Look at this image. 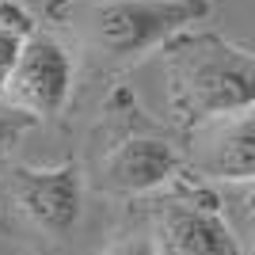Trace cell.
I'll use <instances>...</instances> for the list:
<instances>
[{"label": "cell", "mask_w": 255, "mask_h": 255, "mask_svg": "<svg viewBox=\"0 0 255 255\" xmlns=\"http://www.w3.org/2000/svg\"><path fill=\"white\" fill-rule=\"evenodd\" d=\"M168 80V103L183 122H206V118L255 107V53L202 34L171 42L164 61Z\"/></svg>", "instance_id": "1"}, {"label": "cell", "mask_w": 255, "mask_h": 255, "mask_svg": "<svg viewBox=\"0 0 255 255\" xmlns=\"http://www.w3.org/2000/svg\"><path fill=\"white\" fill-rule=\"evenodd\" d=\"M210 15V0H103L88 11V42L107 57H137Z\"/></svg>", "instance_id": "2"}, {"label": "cell", "mask_w": 255, "mask_h": 255, "mask_svg": "<svg viewBox=\"0 0 255 255\" xmlns=\"http://www.w3.org/2000/svg\"><path fill=\"white\" fill-rule=\"evenodd\" d=\"M73 92V57L61 42H53L46 34H31V42L23 50L19 65L8 80L4 103L31 118H50L65 107Z\"/></svg>", "instance_id": "3"}, {"label": "cell", "mask_w": 255, "mask_h": 255, "mask_svg": "<svg viewBox=\"0 0 255 255\" xmlns=\"http://www.w3.org/2000/svg\"><path fill=\"white\" fill-rule=\"evenodd\" d=\"M80 171L73 164L61 168H19L15 183H11V202L19 210V217L38 233L65 236L80 221Z\"/></svg>", "instance_id": "4"}, {"label": "cell", "mask_w": 255, "mask_h": 255, "mask_svg": "<svg viewBox=\"0 0 255 255\" xmlns=\"http://www.w3.org/2000/svg\"><path fill=\"white\" fill-rule=\"evenodd\" d=\"M191 160L210 179H255V107L229 111L191 126Z\"/></svg>", "instance_id": "5"}, {"label": "cell", "mask_w": 255, "mask_h": 255, "mask_svg": "<svg viewBox=\"0 0 255 255\" xmlns=\"http://www.w3.org/2000/svg\"><path fill=\"white\" fill-rule=\"evenodd\" d=\"M179 171V156L160 137H126L99 160V183L115 194H149L168 187Z\"/></svg>", "instance_id": "6"}, {"label": "cell", "mask_w": 255, "mask_h": 255, "mask_svg": "<svg viewBox=\"0 0 255 255\" xmlns=\"http://www.w3.org/2000/svg\"><path fill=\"white\" fill-rule=\"evenodd\" d=\"M156 248L160 255H240L225 217L194 202H171L160 210Z\"/></svg>", "instance_id": "7"}, {"label": "cell", "mask_w": 255, "mask_h": 255, "mask_svg": "<svg viewBox=\"0 0 255 255\" xmlns=\"http://www.w3.org/2000/svg\"><path fill=\"white\" fill-rule=\"evenodd\" d=\"M27 42H31L27 15H23L15 4H0V99L8 92V80H11V73H15V65H19Z\"/></svg>", "instance_id": "8"}, {"label": "cell", "mask_w": 255, "mask_h": 255, "mask_svg": "<svg viewBox=\"0 0 255 255\" xmlns=\"http://www.w3.org/2000/svg\"><path fill=\"white\" fill-rule=\"evenodd\" d=\"M31 122H34L31 115H23V111H15L11 103H4V99H0V156L8 152V145L19 137V133L31 126Z\"/></svg>", "instance_id": "9"}, {"label": "cell", "mask_w": 255, "mask_h": 255, "mask_svg": "<svg viewBox=\"0 0 255 255\" xmlns=\"http://www.w3.org/2000/svg\"><path fill=\"white\" fill-rule=\"evenodd\" d=\"M103 255H160V248H156V236H122Z\"/></svg>", "instance_id": "10"}]
</instances>
